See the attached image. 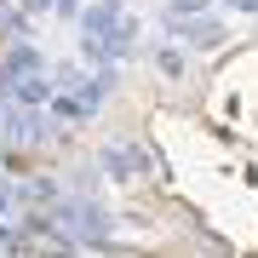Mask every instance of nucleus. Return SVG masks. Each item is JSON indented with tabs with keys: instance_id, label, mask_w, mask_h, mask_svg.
Returning a JSON list of instances; mask_svg holds the SVG:
<instances>
[{
	"instance_id": "obj_1",
	"label": "nucleus",
	"mask_w": 258,
	"mask_h": 258,
	"mask_svg": "<svg viewBox=\"0 0 258 258\" xmlns=\"http://www.w3.org/2000/svg\"><path fill=\"white\" fill-rule=\"evenodd\" d=\"M166 23V35L178 40V46H189V52H218L224 40H230V29H224L212 12H195V18H161Z\"/></svg>"
},
{
	"instance_id": "obj_2",
	"label": "nucleus",
	"mask_w": 258,
	"mask_h": 258,
	"mask_svg": "<svg viewBox=\"0 0 258 258\" xmlns=\"http://www.w3.org/2000/svg\"><path fill=\"white\" fill-rule=\"evenodd\" d=\"M98 166L115 178V184H132V178H144V172H149V155H144L138 144H103Z\"/></svg>"
},
{
	"instance_id": "obj_3",
	"label": "nucleus",
	"mask_w": 258,
	"mask_h": 258,
	"mask_svg": "<svg viewBox=\"0 0 258 258\" xmlns=\"http://www.w3.org/2000/svg\"><path fill=\"white\" fill-rule=\"evenodd\" d=\"M120 18H126V0H92V6H81L75 29H81V35H92V40H103Z\"/></svg>"
},
{
	"instance_id": "obj_4",
	"label": "nucleus",
	"mask_w": 258,
	"mask_h": 258,
	"mask_svg": "<svg viewBox=\"0 0 258 258\" xmlns=\"http://www.w3.org/2000/svg\"><path fill=\"white\" fill-rule=\"evenodd\" d=\"M35 69H46V57L35 52V40H12L6 57H0V86L18 81V75H35Z\"/></svg>"
},
{
	"instance_id": "obj_5",
	"label": "nucleus",
	"mask_w": 258,
	"mask_h": 258,
	"mask_svg": "<svg viewBox=\"0 0 258 258\" xmlns=\"http://www.w3.org/2000/svg\"><path fill=\"white\" fill-rule=\"evenodd\" d=\"M46 109H52V120H57V126H81V120H92V115H98L81 92H52V103H46Z\"/></svg>"
},
{
	"instance_id": "obj_6",
	"label": "nucleus",
	"mask_w": 258,
	"mask_h": 258,
	"mask_svg": "<svg viewBox=\"0 0 258 258\" xmlns=\"http://www.w3.org/2000/svg\"><path fill=\"white\" fill-rule=\"evenodd\" d=\"M155 69H161V75H172V81H178V75L189 69V57L178 52V46H155Z\"/></svg>"
},
{
	"instance_id": "obj_7",
	"label": "nucleus",
	"mask_w": 258,
	"mask_h": 258,
	"mask_svg": "<svg viewBox=\"0 0 258 258\" xmlns=\"http://www.w3.org/2000/svg\"><path fill=\"white\" fill-rule=\"evenodd\" d=\"M195 12H212V0H166V18H195Z\"/></svg>"
},
{
	"instance_id": "obj_8",
	"label": "nucleus",
	"mask_w": 258,
	"mask_h": 258,
	"mask_svg": "<svg viewBox=\"0 0 258 258\" xmlns=\"http://www.w3.org/2000/svg\"><path fill=\"white\" fill-rule=\"evenodd\" d=\"M81 6H86V0H52V12H57V18H69V23L81 18Z\"/></svg>"
},
{
	"instance_id": "obj_9",
	"label": "nucleus",
	"mask_w": 258,
	"mask_h": 258,
	"mask_svg": "<svg viewBox=\"0 0 258 258\" xmlns=\"http://www.w3.org/2000/svg\"><path fill=\"white\" fill-rule=\"evenodd\" d=\"M224 6H235L241 18H258V0H224Z\"/></svg>"
},
{
	"instance_id": "obj_10",
	"label": "nucleus",
	"mask_w": 258,
	"mask_h": 258,
	"mask_svg": "<svg viewBox=\"0 0 258 258\" xmlns=\"http://www.w3.org/2000/svg\"><path fill=\"white\" fill-rule=\"evenodd\" d=\"M6 212H12V184L0 178V218H6Z\"/></svg>"
},
{
	"instance_id": "obj_11",
	"label": "nucleus",
	"mask_w": 258,
	"mask_h": 258,
	"mask_svg": "<svg viewBox=\"0 0 258 258\" xmlns=\"http://www.w3.org/2000/svg\"><path fill=\"white\" fill-rule=\"evenodd\" d=\"M6 247H12V212L0 218V252H6Z\"/></svg>"
}]
</instances>
